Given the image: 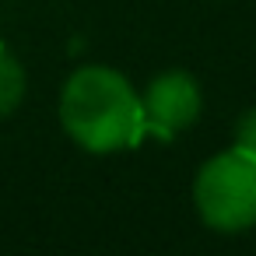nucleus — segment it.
Listing matches in <instances>:
<instances>
[{
  "mask_svg": "<svg viewBox=\"0 0 256 256\" xmlns=\"http://www.w3.org/2000/svg\"><path fill=\"white\" fill-rule=\"evenodd\" d=\"M25 88H28L25 67L18 64V56H14L11 50L0 46V116H11V112L22 106Z\"/></svg>",
  "mask_w": 256,
  "mask_h": 256,
  "instance_id": "obj_4",
  "label": "nucleus"
},
{
  "mask_svg": "<svg viewBox=\"0 0 256 256\" xmlns=\"http://www.w3.org/2000/svg\"><path fill=\"white\" fill-rule=\"evenodd\" d=\"M193 204L207 228L246 232L256 224V154L232 144L207 158L193 179Z\"/></svg>",
  "mask_w": 256,
  "mask_h": 256,
  "instance_id": "obj_2",
  "label": "nucleus"
},
{
  "mask_svg": "<svg viewBox=\"0 0 256 256\" xmlns=\"http://www.w3.org/2000/svg\"><path fill=\"white\" fill-rule=\"evenodd\" d=\"M144 130H154L158 137H176L200 116L204 95L193 74L186 70H165L158 74L144 92Z\"/></svg>",
  "mask_w": 256,
  "mask_h": 256,
  "instance_id": "obj_3",
  "label": "nucleus"
},
{
  "mask_svg": "<svg viewBox=\"0 0 256 256\" xmlns=\"http://www.w3.org/2000/svg\"><path fill=\"white\" fill-rule=\"evenodd\" d=\"M60 123L78 148L109 154L140 140L144 102L120 70L88 64L78 67L60 92Z\"/></svg>",
  "mask_w": 256,
  "mask_h": 256,
  "instance_id": "obj_1",
  "label": "nucleus"
},
{
  "mask_svg": "<svg viewBox=\"0 0 256 256\" xmlns=\"http://www.w3.org/2000/svg\"><path fill=\"white\" fill-rule=\"evenodd\" d=\"M235 144L256 154V109H246L235 123Z\"/></svg>",
  "mask_w": 256,
  "mask_h": 256,
  "instance_id": "obj_5",
  "label": "nucleus"
}]
</instances>
